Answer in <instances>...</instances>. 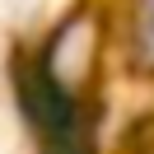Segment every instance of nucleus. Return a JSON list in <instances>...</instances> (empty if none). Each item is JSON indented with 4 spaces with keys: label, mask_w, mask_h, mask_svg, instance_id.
<instances>
[{
    "label": "nucleus",
    "mask_w": 154,
    "mask_h": 154,
    "mask_svg": "<svg viewBox=\"0 0 154 154\" xmlns=\"http://www.w3.org/2000/svg\"><path fill=\"white\" fill-rule=\"evenodd\" d=\"M98 56H103V19L94 10H75V14H66L47 33V42H42V51H38L33 66L61 94L84 98V89L98 75Z\"/></svg>",
    "instance_id": "f257e3e1"
},
{
    "label": "nucleus",
    "mask_w": 154,
    "mask_h": 154,
    "mask_svg": "<svg viewBox=\"0 0 154 154\" xmlns=\"http://www.w3.org/2000/svg\"><path fill=\"white\" fill-rule=\"evenodd\" d=\"M126 66L135 75L154 79V0H135L131 33H126Z\"/></svg>",
    "instance_id": "f03ea898"
}]
</instances>
